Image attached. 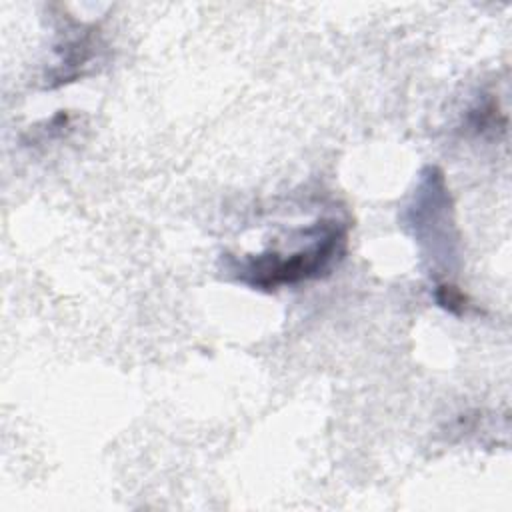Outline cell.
Here are the masks:
<instances>
[{
	"label": "cell",
	"mask_w": 512,
	"mask_h": 512,
	"mask_svg": "<svg viewBox=\"0 0 512 512\" xmlns=\"http://www.w3.org/2000/svg\"><path fill=\"white\" fill-rule=\"evenodd\" d=\"M434 298L438 302V306H442L444 310L452 312V314H462L468 306V298L464 296V292L448 282H442L436 286L434 290Z\"/></svg>",
	"instance_id": "3"
},
{
	"label": "cell",
	"mask_w": 512,
	"mask_h": 512,
	"mask_svg": "<svg viewBox=\"0 0 512 512\" xmlns=\"http://www.w3.org/2000/svg\"><path fill=\"white\" fill-rule=\"evenodd\" d=\"M348 228L338 220H322L312 226L306 248L290 254L264 252L244 258L238 266V280L258 290H276L304 280L318 278L346 252Z\"/></svg>",
	"instance_id": "1"
},
{
	"label": "cell",
	"mask_w": 512,
	"mask_h": 512,
	"mask_svg": "<svg viewBox=\"0 0 512 512\" xmlns=\"http://www.w3.org/2000/svg\"><path fill=\"white\" fill-rule=\"evenodd\" d=\"M94 28L84 30L82 34H76L68 40H64V44L60 48H56L58 52H62L60 58V66L58 70L50 76L52 80H56V84H66L76 80L78 76H82V68L94 58V36H92Z\"/></svg>",
	"instance_id": "2"
}]
</instances>
